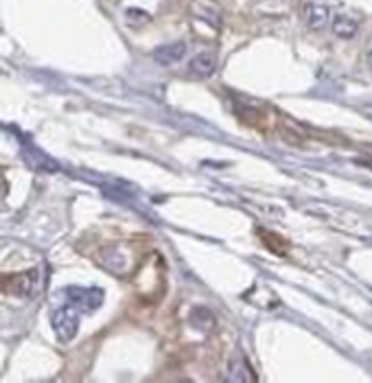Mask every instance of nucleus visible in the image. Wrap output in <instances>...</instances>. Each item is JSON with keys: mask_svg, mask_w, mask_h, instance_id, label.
<instances>
[{"mask_svg": "<svg viewBox=\"0 0 372 383\" xmlns=\"http://www.w3.org/2000/svg\"><path fill=\"white\" fill-rule=\"evenodd\" d=\"M51 325H53L55 337L60 341L75 339L77 331H79V309H75L72 305L60 307L57 311H53Z\"/></svg>", "mask_w": 372, "mask_h": 383, "instance_id": "f257e3e1", "label": "nucleus"}, {"mask_svg": "<svg viewBox=\"0 0 372 383\" xmlns=\"http://www.w3.org/2000/svg\"><path fill=\"white\" fill-rule=\"evenodd\" d=\"M226 381H232V383H250V381H257V375L252 372V366L248 364V359L243 355H234V357H230Z\"/></svg>", "mask_w": 372, "mask_h": 383, "instance_id": "423d86ee", "label": "nucleus"}, {"mask_svg": "<svg viewBox=\"0 0 372 383\" xmlns=\"http://www.w3.org/2000/svg\"><path fill=\"white\" fill-rule=\"evenodd\" d=\"M184 55H186V44L184 42H173V44H165L160 49H155L153 59L160 66H173V64H178Z\"/></svg>", "mask_w": 372, "mask_h": 383, "instance_id": "0eeeda50", "label": "nucleus"}, {"mask_svg": "<svg viewBox=\"0 0 372 383\" xmlns=\"http://www.w3.org/2000/svg\"><path fill=\"white\" fill-rule=\"evenodd\" d=\"M68 305H72L79 311H94L103 302V294L99 289H88V287H70L68 289Z\"/></svg>", "mask_w": 372, "mask_h": 383, "instance_id": "f03ea898", "label": "nucleus"}, {"mask_svg": "<svg viewBox=\"0 0 372 383\" xmlns=\"http://www.w3.org/2000/svg\"><path fill=\"white\" fill-rule=\"evenodd\" d=\"M331 25H333V33H335L340 39H350V37H355L357 31H359V23H357V20L352 18V15H346V13L333 15Z\"/></svg>", "mask_w": 372, "mask_h": 383, "instance_id": "6e6552de", "label": "nucleus"}, {"mask_svg": "<svg viewBox=\"0 0 372 383\" xmlns=\"http://www.w3.org/2000/svg\"><path fill=\"white\" fill-rule=\"evenodd\" d=\"M304 25L311 29V31H324L331 23V11L326 5H318V3H309L304 7Z\"/></svg>", "mask_w": 372, "mask_h": 383, "instance_id": "39448f33", "label": "nucleus"}, {"mask_svg": "<svg viewBox=\"0 0 372 383\" xmlns=\"http://www.w3.org/2000/svg\"><path fill=\"white\" fill-rule=\"evenodd\" d=\"M359 165H364V167H370V169H372V160H359Z\"/></svg>", "mask_w": 372, "mask_h": 383, "instance_id": "1a4fd4ad", "label": "nucleus"}, {"mask_svg": "<svg viewBox=\"0 0 372 383\" xmlns=\"http://www.w3.org/2000/svg\"><path fill=\"white\" fill-rule=\"evenodd\" d=\"M33 278L35 272H25V274H11L3 278V291L15 298H25L33 291Z\"/></svg>", "mask_w": 372, "mask_h": 383, "instance_id": "7ed1b4c3", "label": "nucleus"}, {"mask_svg": "<svg viewBox=\"0 0 372 383\" xmlns=\"http://www.w3.org/2000/svg\"><path fill=\"white\" fill-rule=\"evenodd\" d=\"M217 70V55L212 51H204V53H198L191 62H188V73L191 77H198V79H208L214 75Z\"/></svg>", "mask_w": 372, "mask_h": 383, "instance_id": "20e7f679", "label": "nucleus"}]
</instances>
